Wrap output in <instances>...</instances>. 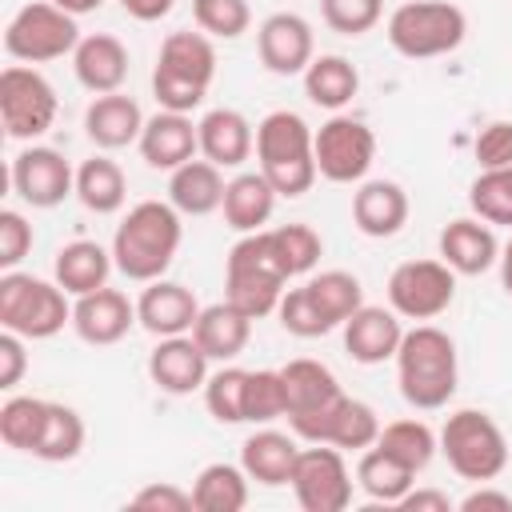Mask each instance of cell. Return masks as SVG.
I'll return each instance as SVG.
<instances>
[{
	"label": "cell",
	"mask_w": 512,
	"mask_h": 512,
	"mask_svg": "<svg viewBox=\"0 0 512 512\" xmlns=\"http://www.w3.org/2000/svg\"><path fill=\"white\" fill-rule=\"evenodd\" d=\"M180 240H184L180 212L168 200H140L116 224V236H112L116 272L136 284L160 280L180 252Z\"/></svg>",
	"instance_id": "cell-1"
},
{
	"label": "cell",
	"mask_w": 512,
	"mask_h": 512,
	"mask_svg": "<svg viewBox=\"0 0 512 512\" xmlns=\"http://www.w3.org/2000/svg\"><path fill=\"white\" fill-rule=\"evenodd\" d=\"M456 380H460V364H456V344L444 328L436 324H416L404 332L400 348H396V384L400 396L420 408H444L456 396Z\"/></svg>",
	"instance_id": "cell-2"
},
{
	"label": "cell",
	"mask_w": 512,
	"mask_h": 512,
	"mask_svg": "<svg viewBox=\"0 0 512 512\" xmlns=\"http://www.w3.org/2000/svg\"><path fill=\"white\" fill-rule=\"evenodd\" d=\"M216 80V48L212 36L204 32H168L160 52H156V68H152V96L160 108L168 112H192L204 104L208 88Z\"/></svg>",
	"instance_id": "cell-3"
},
{
	"label": "cell",
	"mask_w": 512,
	"mask_h": 512,
	"mask_svg": "<svg viewBox=\"0 0 512 512\" xmlns=\"http://www.w3.org/2000/svg\"><path fill=\"white\" fill-rule=\"evenodd\" d=\"M312 128L304 124L300 112L276 108L256 124V160L276 196H304L316 184V148H312Z\"/></svg>",
	"instance_id": "cell-4"
},
{
	"label": "cell",
	"mask_w": 512,
	"mask_h": 512,
	"mask_svg": "<svg viewBox=\"0 0 512 512\" xmlns=\"http://www.w3.org/2000/svg\"><path fill=\"white\" fill-rule=\"evenodd\" d=\"M284 268L268 244V232H248L240 236L228 256H224V300L236 304L244 316L260 320L268 312L280 308V296H284Z\"/></svg>",
	"instance_id": "cell-5"
},
{
	"label": "cell",
	"mask_w": 512,
	"mask_h": 512,
	"mask_svg": "<svg viewBox=\"0 0 512 512\" xmlns=\"http://www.w3.org/2000/svg\"><path fill=\"white\" fill-rule=\"evenodd\" d=\"M440 456L460 480L488 484L508 468V440L484 408H456L440 428Z\"/></svg>",
	"instance_id": "cell-6"
},
{
	"label": "cell",
	"mask_w": 512,
	"mask_h": 512,
	"mask_svg": "<svg viewBox=\"0 0 512 512\" xmlns=\"http://www.w3.org/2000/svg\"><path fill=\"white\" fill-rule=\"evenodd\" d=\"M468 16L452 0H408L388 16V44L408 60L448 56L464 44Z\"/></svg>",
	"instance_id": "cell-7"
},
{
	"label": "cell",
	"mask_w": 512,
	"mask_h": 512,
	"mask_svg": "<svg viewBox=\"0 0 512 512\" xmlns=\"http://www.w3.org/2000/svg\"><path fill=\"white\" fill-rule=\"evenodd\" d=\"M64 324H72V304L56 280H40L16 268L0 276V328L20 332L24 340H48Z\"/></svg>",
	"instance_id": "cell-8"
},
{
	"label": "cell",
	"mask_w": 512,
	"mask_h": 512,
	"mask_svg": "<svg viewBox=\"0 0 512 512\" xmlns=\"http://www.w3.org/2000/svg\"><path fill=\"white\" fill-rule=\"evenodd\" d=\"M80 44V28L76 16L56 8L52 0H32L24 4L8 28H4V52L20 64H48L60 60L68 52H76Z\"/></svg>",
	"instance_id": "cell-9"
},
{
	"label": "cell",
	"mask_w": 512,
	"mask_h": 512,
	"mask_svg": "<svg viewBox=\"0 0 512 512\" xmlns=\"http://www.w3.org/2000/svg\"><path fill=\"white\" fill-rule=\"evenodd\" d=\"M296 440H308V444H332L340 452H364L376 444L380 436V416L372 412V404L364 400H352V396H336L312 412H296L288 416Z\"/></svg>",
	"instance_id": "cell-10"
},
{
	"label": "cell",
	"mask_w": 512,
	"mask_h": 512,
	"mask_svg": "<svg viewBox=\"0 0 512 512\" xmlns=\"http://www.w3.org/2000/svg\"><path fill=\"white\" fill-rule=\"evenodd\" d=\"M56 88L32 64H8L0 72V120L12 140H36L56 120Z\"/></svg>",
	"instance_id": "cell-11"
},
{
	"label": "cell",
	"mask_w": 512,
	"mask_h": 512,
	"mask_svg": "<svg viewBox=\"0 0 512 512\" xmlns=\"http://www.w3.org/2000/svg\"><path fill=\"white\" fill-rule=\"evenodd\" d=\"M456 300V272L444 260H404L388 276V308L404 320H436Z\"/></svg>",
	"instance_id": "cell-12"
},
{
	"label": "cell",
	"mask_w": 512,
	"mask_h": 512,
	"mask_svg": "<svg viewBox=\"0 0 512 512\" xmlns=\"http://www.w3.org/2000/svg\"><path fill=\"white\" fill-rule=\"evenodd\" d=\"M316 172L332 184H360L376 160V132L356 116H332L312 136Z\"/></svg>",
	"instance_id": "cell-13"
},
{
	"label": "cell",
	"mask_w": 512,
	"mask_h": 512,
	"mask_svg": "<svg viewBox=\"0 0 512 512\" xmlns=\"http://www.w3.org/2000/svg\"><path fill=\"white\" fill-rule=\"evenodd\" d=\"M288 488L296 492V504L304 512H344L352 504V472L344 464V452L332 444L300 448Z\"/></svg>",
	"instance_id": "cell-14"
},
{
	"label": "cell",
	"mask_w": 512,
	"mask_h": 512,
	"mask_svg": "<svg viewBox=\"0 0 512 512\" xmlns=\"http://www.w3.org/2000/svg\"><path fill=\"white\" fill-rule=\"evenodd\" d=\"M12 192L32 208H56L76 196V168L48 144H28L12 160Z\"/></svg>",
	"instance_id": "cell-15"
},
{
	"label": "cell",
	"mask_w": 512,
	"mask_h": 512,
	"mask_svg": "<svg viewBox=\"0 0 512 512\" xmlns=\"http://www.w3.org/2000/svg\"><path fill=\"white\" fill-rule=\"evenodd\" d=\"M256 52L272 76H304V68L316 60L312 24L300 12H272L256 28Z\"/></svg>",
	"instance_id": "cell-16"
},
{
	"label": "cell",
	"mask_w": 512,
	"mask_h": 512,
	"mask_svg": "<svg viewBox=\"0 0 512 512\" xmlns=\"http://www.w3.org/2000/svg\"><path fill=\"white\" fill-rule=\"evenodd\" d=\"M136 320V304L120 292V288H96V292H84L76 296L72 304V328L84 344H96V348H108V344H120L128 332H132Z\"/></svg>",
	"instance_id": "cell-17"
},
{
	"label": "cell",
	"mask_w": 512,
	"mask_h": 512,
	"mask_svg": "<svg viewBox=\"0 0 512 512\" xmlns=\"http://www.w3.org/2000/svg\"><path fill=\"white\" fill-rule=\"evenodd\" d=\"M208 352L192 340V332L184 336H160L156 348L148 352V376L160 392L168 396H188V392H204L208 380Z\"/></svg>",
	"instance_id": "cell-18"
},
{
	"label": "cell",
	"mask_w": 512,
	"mask_h": 512,
	"mask_svg": "<svg viewBox=\"0 0 512 512\" xmlns=\"http://www.w3.org/2000/svg\"><path fill=\"white\" fill-rule=\"evenodd\" d=\"M136 148H140V156H144L148 168L176 172L180 164H188L200 152V132H196V124H192L188 112L160 108L156 116L144 120V132H140Z\"/></svg>",
	"instance_id": "cell-19"
},
{
	"label": "cell",
	"mask_w": 512,
	"mask_h": 512,
	"mask_svg": "<svg viewBox=\"0 0 512 512\" xmlns=\"http://www.w3.org/2000/svg\"><path fill=\"white\" fill-rule=\"evenodd\" d=\"M404 340V324L400 312L384 308V304H360L348 320H344V352L356 364H384L396 360V348Z\"/></svg>",
	"instance_id": "cell-20"
},
{
	"label": "cell",
	"mask_w": 512,
	"mask_h": 512,
	"mask_svg": "<svg viewBox=\"0 0 512 512\" xmlns=\"http://www.w3.org/2000/svg\"><path fill=\"white\" fill-rule=\"evenodd\" d=\"M440 260L456 276H484L492 264H500V240L480 216H456L440 228Z\"/></svg>",
	"instance_id": "cell-21"
},
{
	"label": "cell",
	"mask_w": 512,
	"mask_h": 512,
	"mask_svg": "<svg viewBox=\"0 0 512 512\" xmlns=\"http://www.w3.org/2000/svg\"><path fill=\"white\" fill-rule=\"evenodd\" d=\"M196 316H200V300L192 296V288H184L176 280H164V276L160 280H148V288L136 300V320L156 340L160 336H184V332H192Z\"/></svg>",
	"instance_id": "cell-22"
},
{
	"label": "cell",
	"mask_w": 512,
	"mask_h": 512,
	"mask_svg": "<svg viewBox=\"0 0 512 512\" xmlns=\"http://www.w3.org/2000/svg\"><path fill=\"white\" fill-rule=\"evenodd\" d=\"M200 132V156L216 168H240L256 152V128L236 108H212L196 120Z\"/></svg>",
	"instance_id": "cell-23"
},
{
	"label": "cell",
	"mask_w": 512,
	"mask_h": 512,
	"mask_svg": "<svg viewBox=\"0 0 512 512\" xmlns=\"http://www.w3.org/2000/svg\"><path fill=\"white\" fill-rule=\"evenodd\" d=\"M352 224L372 240L396 236L408 224V192L396 180H360L352 192Z\"/></svg>",
	"instance_id": "cell-24"
},
{
	"label": "cell",
	"mask_w": 512,
	"mask_h": 512,
	"mask_svg": "<svg viewBox=\"0 0 512 512\" xmlns=\"http://www.w3.org/2000/svg\"><path fill=\"white\" fill-rule=\"evenodd\" d=\"M72 72H76V80H80L92 96L120 92V84L128 80V48H124L112 32L80 36V44H76V52H72Z\"/></svg>",
	"instance_id": "cell-25"
},
{
	"label": "cell",
	"mask_w": 512,
	"mask_h": 512,
	"mask_svg": "<svg viewBox=\"0 0 512 512\" xmlns=\"http://www.w3.org/2000/svg\"><path fill=\"white\" fill-rule=\"evenodd\" d=\"M84 132H88V140H92L96 148L116 152V148H128V144L140 140V132H144V112H140V104H136L132 96H124V92H104V96H96V100L88 104V112H84Z\"/></svg>",
	"instance_id": "cell-26"
},
{
	"label": "cell",
	"mask_w": 512,
	"mask_h": 512,
	"mask_svg": "<svg viewBox=\"0 0 512 512\" xmlns=\"http://www.w3.org/2000/svg\"><path fill=\"white\" fill-rule=\"evenodd\" d=\"M296 456H300L296 432L288 436V432H276V428H260L240 444V468L264 488H284L292 480Z\"/></svg>",
	"instance_id": "cell-27"
},
{
	"label": "cell",
	"mask_w": 512,
	"mask_h": 512,
	"mask_svg": "<svg viewBox=\"0 0 512 512\" xmlns=\"http://www.w3.org/2000/svg\"><path fill=\"white\" fill-rule=\"evenodd\" d=\"M224 168H216L212 160H188L168 176V204L180 216H208L224 204Z\"/></svg>",
	"instance_id": "cell-28"
},
{
	"label": "cell",
	"mask_w": 512,
	"mask_h": 512,
	"mask_svg": "<svg viewBox=\"0 0 512 512\" xmlns=\"http://www.w3.org/2000/svg\"><path fill=\"white\" fill-rule=\"evenodd\" d=\"M248 336H252V316H244L228 300L200 308L192 324V340L208 352V360H220V364H232L248 348Z\"/></svg>",
	"instance_id": "cell-29"
},
{
	"label": "cell",
	"mask_w": 512,
	"mask_h": 512,
	"mask_svg": "<svg viewBox=\"0 0 512 512\" xmlns=\"http://www.w3.org/2000/svg\"><path fill=\"white\" fill-rule=\"evenodd\" d=\"M272 208H276V188L268 184V176L256 168V172H240L228 180L224 188V224L240 236L248 232H260L268 220H272Z\"/></svg>",
	"instance_id": "cell-30"
},
{
	"label": "cell",
	"mask_w": 512,
	"mask_h": 512,
	"mask_svg": "<svg viewBox=\"0 0 512 512\" xmlns=\"http://www.w3.org/2000/svg\"><path fill=\"white\" fill-rule=\"evenodd\" d=\"M116 268L112 260V248L96 244V240H72L56 252L52 260V276L56 284L68 292V296H84V292H96L108 284V272Z\"/></svg>",
	"instance_id": "cell-31"
},
{
	"label": "cell",
	"mask_w": 512,
	"mask_h": 512,
	"mask_svg": "<svg viewBox=\"0 0 512 512\" xmlns=\"http://www.w3.org/2000/svg\"><path fill=\"white\" fill-rule=\"evenodd\" d=\"M360 92V72L352 60L328 52V56H316L308 68H304V96L316 104V108H328V112H340L344 104H352V96Z\"/></svg>",
	"instance_id": "cell-32"
},
{
	"label": "cell",
	"mask_w": 512,
	"mask_h": 512,
	"mask_svg": "<svg viewBox=\"0 0 512 512\" xmlns=\"http://www.w3.org/2000/svg\"><path fill=\"white\" fill-rule=\"evenodd\" d=\"M416 484V472L408 464H400L396 456H388L380 444L364 448L356 460V488L376 500V504H400L408 496V488Z\"/></svg>",
	"instance_id": "cell-33"
},
{
	"label": "cell",
	"mask_w": 512,
	"mask_h": 512,
	"mask_svg": "<svg viewBox=\"0 0 512 512\" xmlns=\"http://www.w3.org/2000/svg\"><path fill=\"white\" fill-rule=\"evenodd\" d=\"M248 472L240 464H204L192 480V508L196 512H240L248 504Z\"/></svg>",
	"instance_id": "cell-34"
},
{
	"label": "cell",
	"mask_w": 512,
	"mask_h": 512,
	"mask_svg": "<svg viewBox=\"0 0 512 512\" xmlns=\"http://www.w3.org/2000/svg\"><path fill=\"white\" fill-rule=\"evenodd\" d=\"M76 200L96 212V216H112L124 208L128 200V180L120 172L116 160L108 156H88L80 168H76Z\"/></svg>",
	"instance_id": "cell-35"
},
{
	"label": "cell",
	"mask_w": 512,
	"mask_h": 512,
	"mask_svg": "<svg viewBox=\"0 0 512 512\" xmlns=\"http://www.w3.org/2000/svg\"><path fill=\"white\" fill-rule=\"evenodd\" d=\"M280 376H284V392H288V416L312 412V408H320V404H328L344 392L340 380L332 376V368L320 364V360H308V356L288 360L280 368Z\"/></svg>",
	"instance_id": "cell-36"
},
{
	"label": "cell",
	"mask_w": 512,
	"mask_h": 512,
	"mask_svg": "<svg viewBox=\"0 0 512 512\" xmlns=\"http://www.w3.org/2000/svg\"><path fill=\"white\" fill-rule=\"evenodd\" d=\"M84 436H88V432H84L80 412H76V408H68V404L48 400L44 428H40V440H36L32 456H36V460H44V464H68V460H76V456H80Z\"/></svg>",
	"instance_id": "cell-37"
},
{
	"label": "cell",
	"mask_w": 512,
	"mask_h": 512,
	"mask_svg": "<svg viewBox=\"0 0 512 512\" xmlns=\"http://www.w3.org/2000/svg\"><path fill=\"white\" fill-rule=\"evenodd\" d=\"M304 288H308V296L316 300V308L328 316L332 328H344V320L364 304L360 280H356L352 272H344V268H328V272H320V276H308Z\"/></svg>",
	"instance_id": "cell-38"
},
{
	"label": "cell",
	"mask_w": 512,
	"mask_h": 512,
	"mask_svg": "<svg viewBox=\"0 0 512 512\" xmlns=\"http://www.w3.org/2000/svg\"><path fill=\"white\" fill-rule=\"evenodd\" d=\"M376 444L388 456H396L400 464H408L412 472H424L432 464V456L440 452V436L424 420H392V424L380 428Z\"/></svg>",
	"instance_id": "cell-39"
},
{
	"label": "cell",
	"mask_w": 512,
	"mask_h": 512,
	"mask_svg": "<svg viewBox=\"0 0 512 512\" xmlns=\"http://www.w3.org/2000/svg\"><path fill=\"white\" fill-rule=\"evenodd\" d=\"M268 232V244L284 268V276H308L316 264H320V252H324V240L316 228L308 224H280V228H264Z\"/></svg>",
	"instance_id": "cell-40"
},
{
	"label": "cell",
	"mask_w": 512,
	"mask_h": 512,
	"mask_svg": "<svg viewBox=\"0 0 512 512\" xmlns=\"http://www.w3.org/2000/svg\"><path fill=\"white\" fill-rule=\"evenodd\" d=\"M468 208L492 228H512V164L480 168V176L468 188Z\"/></svg>",
	"instance_id": "cell-41"
},
{
	"label": "cell",
	"mask_w": 512,
	"mask_h": 512,
	"mask_svg": "<svg viewBox=\"0 0 512 512\" xmlns=\"http://www.w3.org/2000/svg\"><path fill=\"white\" fill-rule=\"evenodd\" d=\"M44 412H48V400H40V396H8L0 404V440L16 452L32 456L40 428H44Z\"/></svg>",
	"instance_id": "cell-42"
},
{
	"label": "cell",
	"mask_w": 512,
	"mask_h": 512,
	"mask_svg": "<svg viewBox=\"0 0 512 512\" xmlns=\"http://www.w3.org/2000/svg\"><path fill=\"white\" fill-rule=\"evenodd\" d=\"M244 388H248V368L224 364V368L208 372V380H204L208 416L220 420V424H248L244 420Z\"/></svg>",
	"instance_id": "cell-43"
},
{
	"label": "cell",
	"mask_w": 512,
	"mask_h": 512,
	"mask_svg": "<svg viewBox=\"0 0 512 512\" xmlns=\"http://www.w3.org/2000/svg\"><path fill=\"white\" fill-rule=\"evenodd\" d=\"M288 416V392H284V376L280 368H256L248 372V388H244V420L248 424H268Z\"/></svg>",
	"instance_id": "cell-44"
},
{
	"label": "cell",
	"mask_w": 512,
	"mask_h": 512,
	"mask_svg": "<svg viewBox=\"0 0 512 512\" xmlns=\"http://www.w3.org/2000/svg\"><path fill=\"white\" fill-rule=\"evenodd\" d=\"M192 20L212 40H236L252 24L248 0H192Z\"/></svg>",
	"instance_id": "cell-45"
},
{
	"label": "cell",
	"mask_w": 512,
	"mask_h": 512,
	"mask_svg": "<svg viewBox=\"0 0 512 512\" xmlns=\"http://www.w3.org/2000/svg\"><path fill=\"white\" fill-rule=\"evenodd\" d=\"M276 316H280V328H284L288 336H300V340H316V336H328V332H332L328 316L316 308V300L308 296L304 284H300V288H284Z\"/></svg>",
	"instance_id": "cell-46"
},
{
	"label": "cell",
	"mask_w": 512,
	"mask_h": 512,
	"mask_svg": "<svg viewBox=\"0 0 512 512\" xmlns=\"http://www.w3.org/2000/svg\"><path fill=\"white\" fill-rule=\"evenodd\" d=\"M320 16L340 36H364L380 24L384 0H320Z\"/></svg>",
	"instance_id": "cell-47"
},
{
	"label": "cell",
	"mask_w": 512,
	"mask_h": 512,
	"mask_svg": "<svg viewBox=\"0 0 512 512\" xmlns=\"http://www.w3.org/2000/svg\"><path fill=\"white\" fill-rule=\"evenodd\" d=\"M32 224L16 208H0V268L12 272L32 252Z\"/></svg>",
	"instance_id": "cell-48"
},
{
	"label": "cell",
	"mask_w": 512,
	"mask_h": 512,
	"mask_svg": "<svg viewBox=\"0 0 512 512\" xmlns=\"http://www.w3.org/2000/svg\"><path fill=\"white\" fill-rule=\"evenodd\" d=\"M476 164L480 168H508L512 164V120H492L476 132Z\"/></svg>",
	"instance_id": "cell-49"
},
{
	"label": "cell",
	"mask_w": 512,
	"mask_h": 512,
	"mask_svg": "<svg viewBox=\"0 0 512 512\" xmlns=\"http://www.w3.org/2000/svg\"><path fill=\"white\" fill-rule=\"evenodd\" d=\"M128 504L140 508V512H196V508H192V488L184 492V488H176V484H168V480L144 484Z\"/></svg>",
	"instance_id": "cell-50"
},
{
	"label": "cell",
	"mask_w": 512,
	"mask_h": 512,
	"mask_svg": "<svg viewBox=\"0 0 512 512\" xmlns=\"http://www.w3.org/2000/svg\"><path fill=\"white\" fill-rule=\"evenodd\" d=\"M28 372V352L20 332H0V388H16Z\"/></svg>",
	"instance_id": "cell-51"
},
{
	"label": "cell",
	"mask_w": 512,
	"mask_h": 512,
	"mask_svg": "<svg viewBox=\"0 0 512 512\" xmlns=\"http://www.w3.org/2000/svg\"><path fill=\"white\" fill-rule=\"evenodd\" d=\"M456 508L460 512H512V496L500 492V488H492V484H480L464 500H456Z\"/></svg>",
	"instance_id": "cell-52"
},
{
	"label": "cell",
	"mask_w": 512,
	"mask_h": 512,
	"mask_svg": "<svg viewBox=\"0 0 512 512\" xmlns=\"http://www.w3.org/2000/svg\"><path fill=\"white\" fill-rule=\"evenodd\" d=\"M396 508H404V512H452L456 504H452V496L448 492H440V488H408V496L396 504Z\"/></svg>",
	"instance_id": "cell-53"
},
{
	"label": "cell",
	"mask_w": 512,
	"mask_h": 512,
	"mask_svg": "<svg viewBox=\"0 0 512 512\" xmlns=\"http://www.w3.org/2000/svg\"><path fill=\"white\" fill-rule=\"evenodd\" d=\"M172 4H176V0H120V8H124L132 20H144V24H152V20L168 16V12H172Z\"/></svg>",
	"instance_id": "cell-54"
},
{
	"label": "cell",
	"mask_w": 512,
	"mask_h": 512,
	"mask_svg": "<svg viewBox=\"0 0 512 512\" xmlns=\"http://www.w3.org/2000/svg\"><path fill=\"white\" fill-rule=\"evenodd\" d=\"M56 8H64V12H72V16H88V12H96L104 0H52Z\"/></svg>",
	"instance_id": "cell-55"
},
{
	"label": "cell",
	"mask_w": 512,
	"mask_h": 512,
	"mask_svg": "<svg viewBox=\"0 0 512 512\" xmlns=\"http://www.w3.org/2000/svg\"><path fill=\"white\" fill-rule=\"evenodd\" d=\"M500 284H504V292L512 296V236H508V244L500 248Z\"/></svg>",
	"instance_id": "cell-56"
}]
</instances>
